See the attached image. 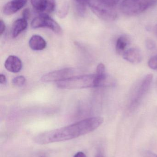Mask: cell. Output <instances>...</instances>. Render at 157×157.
Returning a JSON list of instances; mask_svg holds the SVG:
<instances>
[{"label":"cell","instance_id":"83f0119b","mask_svg":"<svg viewBox=\"0 0 157 157\" xmlns=\"http://www.w3.org/2000/svg\"><path fill=\"white\" fill-rule=\"evenodd\" d=\"M96 157H104V156H103V155H98Z\"/></svg>","mask_w":157,"mask_h":157},{"label":"cell","instance_id":"ffe728a7","mask_svg":"<svg viewBox=\"0 0 157 157\" xmlns=\"http://www.w3.org/2000/svg\"><path fill=\"white\" fill-rule=\"evenodd\" d=\"M148 66L151 69L157 70V55L152 57L148 63Z\"/></svg>","mask_w":157,"mask_h":157},{"label":"cell","instance_id":"7a4b0ae2","mask_svg":"<svg viewBox=\"0 0 157 157\" xmlns=\"http://www.w3.org/2000/svg\"><path fill=\"white\" fill-rule=\"evenodd\" d=\"M100 86L96 74L73 76L57 83V86L59 88L66 89L87 88Z\"/></svg>","mask_w":157,"mask_h":157},{"label":"cell","instance_id":"5b68a950","mask_svg":"<svg viewBox=\"0 0 157 157\" xmlns=\"http://www.w3.org/2000/svg\"><path fill=\"white\" fill-rule=\"evenodd\" d=\"M31 26L33 29L47 28L58 35L62 33L60 25L46 13L41 14L35 17L31 22Z\"/></svg>","mask_w":157,"mask_h":157},{"label":"cell","instance_id":"d6986e66","mask_svg":"<svg viewBox=\"0 0 157 157\" xmlns=\"http://www.w3.org/2000/svg\"><path fill=\"white\" fill-rule=\"evenodd\" d=\"M55 0H47L46 10L47 13H51L54 11L56 6Z\"/></svg>","mask_w":157,"mask_h":157},{"label":"cell","instance_id":"6da1fadb","mask_svg":"<svg viewBox=\"0 0 157 157\" xmlns=\"http://www.w3.org/2000/svg\"><path fill=\"white\" fill-rule=\"evenodd\" d=\"M103 121L102 117L87 118L62 128L40 134L34 137V141L43 145L72 140L95 131Z\"/></svg>","mask_w":157,"mask_h":157},{"label":"cell","instance_id":"ac0fdd59","mask_svg":"<svg viewBox=\"0 0 157 157\" xmlns=\"http://www.w3.org/2000/svg\"><path fill=\"white\" fill-rule=\"evenodd\" d=\"M120 0H97L98 2L106 6L114 7Z\"/></svg>","mask_w":157,"mask_h":157},{"label":"cell","instance_id":"8fae6325","mask_svg":"<svg viewBox=\"0 0 157 157\" xmlns=\"http://www.w3.org/2000/svg\"><path fill=\"white\" fill-rule=\"evenodd\" d=\"M29 45L33 50L41 51L46 48L47 42L40 36L34 35L29 39Z\"/></svg>","mask_w":157,"mask_h":157},{"label":"cell","instance_id":"ba28073f","mask_svg":"<svg viewBox=\"0 0 157 157\" xmlns=\"http://www.w3.org/2000/svg\"><path fill=\"white\" fill-rule=\"evenodd\" d=\"M27 0H12L6 4L3 12L6 15H10L19 11L26 3Z\"/></svg>","mask_w":157,"mask_h":157},{"label":"cell","instance_id":"8992f818","mask_svg":"<svg viewBox=\"0 0 157 157\" xmlns=\"http://www.w3.org/2000/svg\"><path fill=\"white\" fill-rule=\"evenodd\" d=\"M77 72V71L74 68H64L44 75L41 80L44 82H58L75 76Z\"/></svg>","mask_w":157,"mask_h":157},{"label":"cell","instance_id":"3957f363","mask_svg":"<svg viewBox=\"0 0 157 157\" xmlns=\"http://www.w3.org/2000/svg\"><path fill=\"white\" fill-rule=\"evenodd\" d=\"M155 2L156 0H124L120 4V10L126 15H137L152 6Z\"/></svg>","mask_w":157,"mask_h":157},{"label":"cell","instance_id":"9c48e42d","mask_svg":"<svg viewBox=\"0 0 157 157\" xmlns=\"http://www.w3.org/2000/svg\"><path fill=\"white\" fill-rule=\"evenodd\" d=\"M5 67L10 72L16 73L19 72L22 68L21 60L14 55H10L7 58L4 63Z\"/></svg>","mask_w":157,"mask_h":157},{"label":"cell","instance_id":"484cf974","mask_svg":"<svg viewBox=\"0 0 157 157\" xmlns=\"http://www.w3.org/2000/svg\"><path fill=\"white\" fill-rule=\"evenodd\" d=\"M147 157H157V155L154 153L148 152L147 154Z\"/></svg>","mask_w":157,"mask_h":157},{"label":"cell","instance_id":"cb8c5ba5","mask_svg":"<svg viewBox=\"0 0 157 157\" xmlns=\"http://www.w3.org/2000/svg\"><path fill=\"white\" fill-rule=\"evenodd\" d=\"M6 83V78L4 75L0 74V83L2 85H5Z\"/></svg>","mask_w":157,"mask_h":157},{"label":"cell","instance_id":"4316f807","mask_svg":"<svg viewBox=\"0 0 157 157\" xmlns=\"http://www.w3.org/2000/svg\"><path fill=\"white\" fill-rule=\"evenodd\" d=\"M155 33L156 36L157 37V25H156L155 28Z\"/></svg>","mask_w":157,"mask_h":157},{"label":"cell","instance_id":"f1b7e54d","mask_svg":"<svg viewBox=\"0 0 157 157\" xmlns=\"http://www.w3.org/2000/svg\"></svg>","mask_w":157,"mask_h":157},{"label":"cell","instance_id":"7402d4cb","mask_svg":"<svg viewBox=\"0 0 157 157\" xmlns=\"http://www.w3.org/2000/svg\"><path fill=\"white\" fill-rule=\"evenodd\" d=\"M22 16H23V18L26 20H27L29 18L30 16V11L28 8H26L23 10Z\"/></svg>","mask_w":157,"mask_h":157},{"label":"cell","instance_id":"9a60e30c","mask_svg":"<svg viewBox=\"0 0 157 157\" xmlns=\"http://www.w3.org/2000/svg\"><path fill=\"white\" fill-rule=\"evenodd\" d=\"M47 0H31V4L36 11L44 12L46 10Z\"/></svg>","mask_w":157,"mask_h":157},{"label":"cell","instance_id":"2e32d148","mask_svg":"<svg viewBox=\"0 0 157 157\" xmlns=\"http://www.w3.org/2000/svg\"><path fill=\"white\" fill-rule=\"evenodd\" d=\"M12 84L15 86H22L26 82V78L23 76H18L15 77L12 80Z\"/></svg>","mask_w":157,"mask_h":157},{"label":"cell","instance_id":"e0dca14e","mask_svg":"<svg viewBox=\"0 0 157 157\" xmlns=\"http://www.w3.org/2000/svg\"><path fill=\"white\" fill-rule=\"evenodd\" d=\"M68 8L69 6L67 3H64V4L62 5L58 11V14L59 16L61 17H65L68 13Z\"/></svg>","mask_w":157,"mask_h":157},{"label":"cell","instance_id":"4fadbf2b","mask_svg":"<svg viewBox=\"0 0 157 157\" xmlns=\"http://www.w3.org/2000/svg\"><path fill=\"white\" fill-rule=\"evenodd\" d=\"M96 75L101 86L105 85L107 83L108 75L106 74V68L103 63H100L98 65Z\"/></svg>","mask_w":157,"mask_h":157},{"label":"cell","instance_id":"44dd1931","mask_svg":"<svg viewBox=\"0 0 157 157\" xmlns=\"http://www.w3.org/2000/svg\"><path fill=\"white\" fill-rule=\"evenodd\" d=\"M146 45L147 48L149 50L153 49L155 47V42L152 40L150 39L147 40L146 42Z\"/></svg>","mask_w":157,"mask_h":157},{"label":"cell","instance_id":"277c9868","mask_svg":"<svg viewBox=\"0 0 157 157\" xmlns=\"http://www.w3.org/2000/svg\"><path fill=\"white\" fill-rule=\"evenodd\" d=\"M88 4L93 13L103 20L113 21L117 17V12L114 7L106 6L97 0H90Z\"/></svg>","mask_w":157,"mask_h":157},{"label":"cell","instance_id":"7c38bea8","mask_svg":"<svg viewBox=\"0 0 157 157\" xmlns=\"http://www.w3.org/2000/svg\"><path fill=\"white\" fill-rule=\"evenodd\" d=\"M27 20L24 18L17 19L14 22L11 29V36L13 38H16L27 27Z\"/></svg>","mask_w":157,"mask_h":157},{"label":"cell","instance_id":"30bf717a","mask_svg":"<svg viewBox=\"0 0 157 157\" xmlns=\"http://www.w3.org/2000/svg\"><path fill=\"white\" fill-rule=\"evenodd\" d=\"M124 59L131 63H140L142 60V55L141 52L135 48H131L124 52L123 54Z\"/></svg>","mask_w":157,"mask_h":157},{"label":"cell","instance_id":"603a6c76","mask_svg":"<svg viewBox=\"0 0 157 157\" xmlns=\"http://www.w3.org/2000/svg\"><path fill=\"white\" fill-rule=\"evenodd\" d=\"M6 29V25L4 22L2 20L0 21V35L2 36Z\"/></svg>","mask_w":157,"mask_h":157},{"label":"cell","instance_id":"d4e9b609","mask_svg":"<svg viewBox=\"0 0 157 157\" xmlns=\"http://www.w3.org/2000/svg\"><path fill=\"white\" fill-rule=\"evenodd\" d=\"M73 157H87L85 154L82 152H78Z\"/></svg>","mask_w":157,"mask_h":157},{"label":"cell","instance_id":"5bb4252c","mask_svg":"<svg viewBox=\"0 0 157 157\" xmlns=\"http://www.w3.org/2000/svg\"><path fill=\"white\" fill-rule=\"evenodd\" d=\"M129 43L128 39L126 37L121 36L117 40L116 45V51L119 55H123Z\"/></svg>","mask_w":157,"mask_h":157},{"label":"cell","instance_id":"52a82bcc","mask_svg":"<svg viewBox=\"0 0 157 157\" xmlns=\"http://www.w3.org/2000/svg\"><path fill=\"white\" fill-rule=\"evenodd\" d=\"M153 77V75L152 74H149L147 75L144 78L135 97L132 102V106L134 107L135 105H137V104L141 101L142 98L145 95L146 93L148 90V89L152 83Z\"/></svg>","mask_w":157,"mask_h":157}]
</instances>
